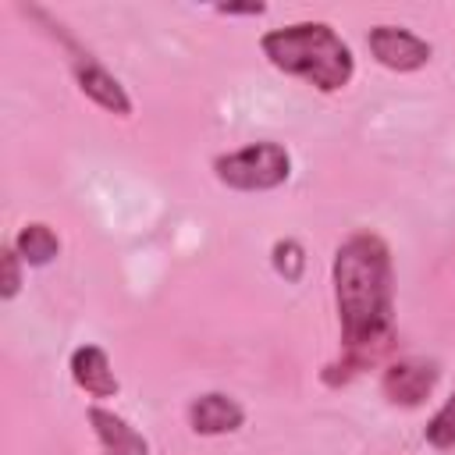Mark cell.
<instances>
[{
	"label": "cell",
	"mask_w": 455,
	"mask_h": 455,
	"mask_svg": "<svg viewBox=\"0 0 455 455\" xmlns=\"http://www.w3.org/2000/svg\"><path fill=\"white\" fill-rule=\"evenodd\" d=\"M334 306L341 323L345 366H366L387 348L395 331V267L391 249L373 231H355L334 249Z\"/></svg>",
	"instance_id": "cell-1"
},
{
	"label": "cell",
	"mask_w": 455,
	"mask_h": 455,
	"mask_svg": "<svg viewBox=\"0 0 455 455\" xmlns=\"http://www.w3.org/2000/svg\"><path fill=\"white\" fill-rule=\"evenodd\" d=\"M259 50L277 71L313 85L316 92H341L355 75L348 43L327 21H295L270 28L259 36Z\"/></svg>",
	"instance_id": "cell-2"
},
{
	"label": "cell",
	"mask_w": 455,
	"mask_h": 455,
	"mask_svg": "<svg viewBox=\"0 0 455 455\" xmlns=\"http://www.w3.org/2000/svg\"><path fill=\"white\" fill-rule=\"evenodd\" d=\"M213 174L235 192H270L291 178V153L281 142H249L242 149L220 153Z\"/></svg>",
	"instance_id": "cell-3"
},
{
	"label": "cell",
	"mask_w": 455,
	"mask_h": 455,
	"mask_svg": "<svg viewBox=\"0 0 455 455\" xmlns=\"http://www.w3.org/2000/svg\"><path fill=\"white\" fill-rule=\"evenodd\" d=\"M366 46H370V57L387 68V71H398V75H409V71H419L430 64V43L402 25H373L366 32Z\"/></svg>",
	"instance_id": "cell-4"
},
{
	"label": "cell",
	"mask_w": 455,
	"mask_h": 455,
	"mask_svg": "<svg viewBox=\"0 0 455 455\" xmlns=\"http://www.w3.org/2000/svg\"><path fill=\"white\" fill-rule=\"evenodd\" d=\"M437 377H441V370H437V363H430V359H398V363H391V366L384 370L380 391H384V398H387L391 405L416 409V405H423V402L434 395Z\"/></svg>",
	"instance_id": "cell-5"
},
{
	"label": "cell",
	"mask_w": 455,
	"mask_h": 455,
	"mask_svg": "<svg viewBox=\"0 0 455 455\" xmlns=\"http://www.w3.org/2000/svg\"><path fill=\"white\" fill-rule=\"evenodd\" d=\"M71 68H75V82H78L82 96H89L107 114H117V117H128L132 114V96L124 92V85L100 60H92L89 53H75Z\"/></svg>",
	"instance_id": "cell-6"
},
{
	"label": "cell",
	"mask_w": 455,
	"mask_h": 455,
	"mask_svg": "<svg viewBox=\"0 0 455 455\" xmlns=\"http://www.w3.org/2000/svg\"><path fill=\"white\" fill-rule=\"evenodd\" d=\"M242 423H245V409L238 405V398L224 391H206L188 402V427L199 437H224L235 434Z\"/></svg>",
	"instance_id": "cell-7"
},
{
	"label": "cell",
	"mask_w": 455,
	"mask_h": 455,
	"mask_svg": "<svg viewBox=\"0 0 455 455\" xmlns=\"http://www.w3.org/2000/svg\"><path fill=\"white\" fill-rule=\"evenodd\" d=\"M68 370H71V380L89 395V398H114L121 391L117 384V373L110 366V355L100 348V345H78L68 359Z\"/></svg>",
	"instance_id": "cell-8"
},
{
	"label": "cell",
	"mask_w": 455,
	"mask_h": 455,
	"mask_svg": "<svg viewBox=\"0 0 455 455\" xmlns=\"http://www.w3.org/2000/svg\"><path fill=\"white\" fill-rule=\"evenodd\" d=\"M89 427H92L103 455H149V441L114 409L89 405Z\"/></svg>",
	"instance_id": "cell-9"
},
{
	"label": "cell",
	"mask_w": 455,
	"mask_h": 455,
	"mask_svg": "<svg viewBox=\"0 0 455 455\" xmlns=\"http://www.w3.org/2000/svg\"><path fill=\"white\" fill-rule=\"evenodd\" d=\"M11 245H14V252L21 256L25 267H50V263L60 256V238H57V231H53L50 224H43V220L21 224Z\"/></svg>",
	"instance_id": "cell-10"
},
{
	"label": "cell",
	"mask_w": 455,
	"mask_h": 455,
	"mask_svg": "<svg viewBox=\"0 0 455 455\" xmlns=\"http://www.w3.org/2000/svg\"><path fill=\"white\" fill-rule=\"evenodd\" d=\"M423 441H427L434 451H451V448H455V391H451V395L441 402V409L427 419Z\"/></svg>",
	"instance_id": "cell-11"
},
{
	"label": "cell",
	"mask_w": 455,
	"mask_h": 455,
	"mask_svg": "<svg viewBox=\"0 0 455 455\" xmlns=\"http://www.w3.org/2000/svg\"><path fill=\"white\" fill-rule=\"evenodd\" d=\"M270 263H274V270H277L284 281H299L302 270H306V252H302V245H299L295 238H281V242H274V249H270Z\"/></svg>",
	"instance_id": "cell-12"
},
{
	"label": "cell",
	"mask_w": 455,
	"mask_h": 455,
	"mask_svg": "<svg viewBox=\"0 0 455 455\" xmlns=\"http://www.w3.org/2000/svg\"><path fill=\"white\" fill-rule=\"evenodd\" d=\"M21 267H25L21 256L14 252V245H7V249L0 252V274H4V277H0V299H4V302H11V299L21 291Z\"/></svg>",
	"instance_id": "cell-13"
},
{
	"label": "cell",
	"mask_w": 455,
	"mask_h": 455,
	"mask_svg": "<svg viewBox=\"0 0 455 455\" xmlns=\"http://www.w3.org/2000/svg\"><path fill=\"white\" fill-rule=\"evenodd\" d=\"M263 11H267L263 4H220L217 7V14H252V18L263 14Z\"/></svg>",
	"instance_id": "cell-14"
}]
</instances>
